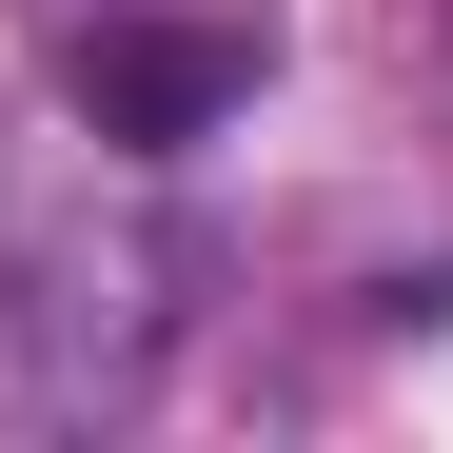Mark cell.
I'll list each match as a JSON object with an SVG mask.
<instances>
[{
  "label": "cell",
  "mask_w": 453,
  "mask_h": 453,
  "mask_svg": "<svg viewBox=\"0 0 453 453\" xmlns=\"http://www.w3.org/2000/svg\"><path fill=\"white\" fill-rule=\"evenodd\" d=\"M237 80H257V40H217V20H99V40H59V99L99 138H197V119H237Z\"/></svg>",
  "instance_id": "cell-1"
}]
</instances>
